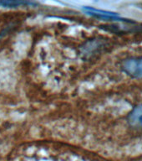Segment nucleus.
<instances>
[{
    "label": "nucleus",
    "instance_id": "4",
    "mask_svg": "<svg viewBox=\"0 0 142 161\" xmlns=\"http://www.w3.org/2000/svg\"><path fill=\"white\" fill-rule=\"evenodd\" d=\"M128 123L134 128H142V104L131 111L128 116Z\"/></svg>",
    "mask_w": 142,
    "mask_h": 161
},
{
    "label": "nucleus",
    "instance_id": "3",
    "mask_svg": "<svg viewBox=\"0 0 142 161\" xmlns=\"http://www.w3.org/2000/svg\"><path fill=\"white\" fill-rule=\"evenodd\" d=\"M105 44L103 40H90L83 46L81 53H82L83 56H85V58H90L99 52L100 50H102L103 48L105 47Z\"/></svg>",
    "mask_w": 142,
    "mask_h": 161
},
{
    "label": "nucleus",
    "instance_id": "2",
    "mask_svg": "<svg viewBox=\"0 0 142 161\" xmlns=\"http://www.w3.org/2000/svg\"><path fill=\"white\" fill-rule=\"evenodd\" d=\"M85 9H86L89 14L95 16L96 18H100V19H103L113 20V21H121V22L130 23V21L125 19L124 18L120 17V15L118 14H115V13L95 9V8H85Z\"/></svg>",
    "mask_w": 142,
    "mask_h": 161
},
{
    "label": "nucleus",
    "instance_id": "1",
    "mask_svg": "<svg viewBox=\"0 0 142 161\" xmlns=\"http://www.w3.org/2000/svg\"><path fill=\"white\" fill-rule=\"evenodd\" d=\"M123 69L128 75L136 78H142V58H133L123 63Z\"/></svg>",
    "mask_w": 142,
    "mask_h": 161
},
{
    "label": "nucleus",
    "instance_id": "5",
    "mask_svg": "<svg viewBox=\"0 0 142 161\" xmlns=\"http://www.w3.org/2000/svg\"><path fill=\"white\" fill-rule=\"evenodd\" d=\"M0 4L3 7H16L21 4H29L25 0H0Z\"/></svg>",
    "mask_w": 142,
    "mask_h": 161
}]
</instances>
